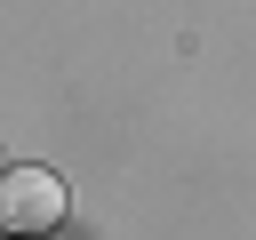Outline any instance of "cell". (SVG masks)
Instances as JSON below:
<instances>
[{
  "mask_svg": "<svg viewBox=\"0 0 256 240\" xmlns=\"http://www.w3.org/2000/svg\"><path fill=\"white\" fill-rule=\"evenodd\" d=\"M64 208H72V192L56 168H0V232L8 240H48L64 224Z\"/></svg>",
  "mask_w": 256,
  "mask_h": 240,
  "instance_id": "obj_1",
  "label": "cell"
},
{
  "mask_svg": "<svg viewBox=\"0 0 256 240\" xmlns=\"http://www.w3.org/2000/svg\"><path fill=\"white\" fill-rule=\"evenodd\" d=\"M0 168H8V160H0Z\"/></svg>",
  "mask_w": 256,
  "mask_h": 240,
  "instance_id": "obj_2",
  "label": "cell"
}]
</instances>
